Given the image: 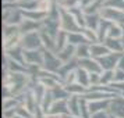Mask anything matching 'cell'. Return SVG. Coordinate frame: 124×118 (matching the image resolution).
<instances>
[{"label": "cell", "mask_w": 124, "mask_h": 118, "mask_svg": "<svg viewBox=\"0 0 124 118\" xmlns=\"http://www.w3.org/2000/svg\"><path fill=\"white\" fill-rule=\"evenodd\" d=\"M75 51H77V47H75V46L67 45L62 51L57 53V56H59V58H60L63 62H68V61H71L73 58H75Z\"/></svg>", "instance_id": "cell-18"}, {"label": "cell", "mask_w": 124, "mask_h": 118, "mask_svg": "<svg viewBox=\"0 0 124 118\" xmlns=\"http://www.w3.org/2000/svg\"><path fill=\"white\" fill-rule=\"evenodd\" d=\"M103 43H105V46L112 53H120V54H123V51H124L123 39H110V38H106V40Z\"/></svg>", "instance_id": "cell-15"}, {"label": "cell", "mask_w": 124, "mask_h": 118, "mask_svg": "<svg viewBox=\"0 0 124 118\" xmlns=\"http://www.w3.org/2000/svg\"><path fill=\"white\" fill-rule=\"evenodd\" d=\"M117 68H120V69H123L124 71V54H121V57H120V61H118Z\"/></svg>", "instance_id": "cell-39"}, {"label": "cell", "mask_w": 124, "mask_h": 118, "mask_svg": "<svg viewBox=\"0 0 124 118\" xmlns=\"http://www.w3.org/2000/svg\"><path fill=\"white\" fill-rule=\"evenodd\" d=\"M40 28H42V22L24 20L21 25H20V32H21V35H27V34H31V32H38V31H40Z\"/></svg>", "instance_id": "cell-12"}, {"label": "cell", "mask_w": 124, "mask_h": 118, "mask_svg": "<svg viewBox=\"0 0 124 118\" xmlns=\"http://www.w3.org/2000/svg\"><path fill=\"white\" fill-rule=\"evenodd\" d=\"M112 51L107 49L105 43H95V45H91V57L95 58V60H99L102 57L110 54Z\"/></svg>", "instance_id": "cell-13"}, {"label": "cell", "mask_w": 124, "mask_h": 118, "mask_svg": "<svg viewBox=\"0 0 124 118\" xmlns=\"http://www.w3.org/2000/svg\"><path fill=\"white\" fill-rule=\"evenodd\" d=\"M52 92V95H53V99L54 101L56 100H68L71 95L68 93L66 88H64V85H57L56 88H53V89H49Z\"/></svg>", "instance_id": "cell-20"}, {"label": "cell", "mask_w": 124, "mask_h": 118, "mask_svg": "<svg viewBox=\"0 0 124 118\" xmlns=\"http://www.w3.org/2000/svg\"><path fill=\"white\" fill-rule=\"evenodd\" d=\"M60 28H62V31H66L67 34H71V32H81V28H79L77 20L74 18V15H71L70 11H67V10L63 8V7H62V17H60Z\"/></svg>", "instance_id": "cell-3"}, {"label": "cell", "mask_w": 124, "mask_h": 118, "mask_svg": "<svg viewBox=\"0 0 124 118\" xmlns=\"http://www.w3.org/2000/svg\"><path fill=\"white\" fill-rule=\"evenodd\" d=\"M99 15L102 20H106L112 24L121 25V27L124 25V11H121V10H116L112 7H102Z\"/></svg>", "instance_id": "cell-4"}, {"label": "cell", "mask_w": 124, "mask_h": 118, "mask_svg": "<svg viewBox=\"0 0 124 118\" xmlns=\"http://www.w3.org/2000/svg\"><path fill=\"white\" fill-rule=\"evenodd\" d=\"M113 82H114V71H103L101 85H103V86H109V85H112Z\"/></svg>", "instance_id": "cell-33"}, {"label": "cell", "mask_w": 124, "mask_h": 118, "mask_svg": "<svg viewBox=\"0 0 124 118\" xmlns=\"http://www.w3.org/2000/svg\"><path fill=\"white\" fill-rule=\"evenodd\" d=\"M91 118H112V117H110V112L109 111H99V112L92 114Z\"/></svg>", "instance_id": "cell-38"}, {"label": "cell", "mask_w": 124, "mask_h": 118, "mask_svg": "<svg viewBox=\"0 0 124 118\" xmlns=\"http://www.w3.org/2000/svg\"><path fill=\"white\" fill-rule=\"evenodd\" d=\"M81 100H79V117L81 118H91L92 117V114L89 111V103L88 100H85L82 97H79Z\"/></svg>", "instance_id": "cell-32"}, {"label": "cell", "mask_w": 124, "mask_h": 118, "mask_svg": "<svg viewBox=\"0 0 124 118\" xmlns=\"http://www.w3.org/2000/svg\"><path fill=\"white\" fill-rule=\"evenodd\" d=\"M77 83L82 85L84 88L89 89V72H86L82 68H77Z\"/></svg>", "instance_id": "cell-26"}, {"label": "cell", "mask_w": 124, "mask_h": 118, "mask_svg": "<svg viewBox=\"0 0 124 118\" xmlns=\"http://www.w3.org/2000/svg\"><path fill=\"white\" fill-rule=\"evenodd\" d=\"M107 38H110V39H123V27L113 24L110 29H109Z\"/></svg>", "instance_id": "cell-31"}, {"label": "cell", "mask_w": 124, "mask_h": 118, "mask_svg": "<svg viewBox=\"0 0 124 118\" xmlns=\"http://www.w3.org/2000/svg\"><path fill=\"white\" fill-rule=\"evenodd\" d=\"M103 7H112V8L124 11V0H105Z\"/></svg>", "instance_id": "cell-34"}, {"label": "cell", "mask_w": 124, "mask_h": 118, "mask_svg": "<svg viewBox=\"0 0 124 118\" xmlns=\"http://www.w3.org/2000/svg\"><path fill=\"white\" fill-rule=\"evenodd\" d=\"M45 50H24V60L25 65H43V58H45Z\"/></svg>", "instance_id": "cell-6"}, {"label": "cell", "mask_w": 124, "mask_h": 118, "mask_svg": "<svg viewBox=\"0 0 124 118\" xmlns=\"http://www.w3.org/2000/svg\"><path fill=\"white\" fill-rule=\"evenodd\" d=\"M113 24L106 21V20H102L101 21V25H99V29H98V38H99V43H103L107 38V34H109V29L112 27Z\"/></svg>", "instance_id": "cell-23"}, {"label": "cell", "mask_w": 124, "mask_h": 118, "mask_svg": "<svg viewBox=\"0 0 124 118\" xmlns=\"http://www.w3.org/2000/svg\"><path fill=\"white\" fill-rule=\"evenodd\" d=\"M16 115H20V117L24 118H35V115L31 111H28L24 106H18L17 110H16Z\"/></svg>", "instance_id": "cell-35"}, {"label": "cell", "mask_w": 124, "mask_h": 118, "mask_svg": "<svg viewBox=\"0 0 124 118\" xmlns=\"http://www.w3.org/2000/svg\"><path fill=\"white\" fill-rule=\"evenodd\" d=\"M120 57H121L120 53H110V54L99 58L98 61H99V64H101V67L103 71H114L118 65Z\"/></svg>", "instance_id": "cell-7"}, {"label": "cell", "mask_w": 124, "mask_h": 118, "mask_svg": "<svg viewBox=\"0 0 124 118\" xmlns=\"http://www.w3.org/2000/svg\"><path fill=\"white\" fill-rule=\"evenodd\" d=\"M56 51L54 53H59V51H62L66 46L68 45V34L66 32V31H62L60 29V32L57 34V36H56Z\"/></svg>", "instance_id": "cell-21"}, {"label": "cell", "mask_w": 124, "mask_h": 118, "mask_svg": "<svg viewBox=\"0 0 124 118\" xmlns=\"http://www.w3.org/2000/svg\"><path fill=\"white\" fill-rule=\"evenodd\" d=\"M110 101H112V99L88 101V103H89V111H91V114H95V112H99V111H109Z\"/></svg>", "instance_id": "cell-14"}, {"label": "cell", "mask_w": 124, "mask_h": 118, "mask_svg": "<svg viewBox=\"0 0 124 118\" xmlns=\"http://www.w3.org/2000/svg\"><path fill=\"white\" fill-rule=\"evenodd\" d=\"M102 18L99 14H85V28L98 32Z\"/></svg>", "instance_id": "cell-17"}, {"label": "cell", "mask_w": 124, "mask_h": 118, "mask_svg": "<svg viewBox=\"0 0 124 118\" xmlns=\"http://www.w3.org/2000/svg\"><path fill=\"white\" fill-rule=\"evenodd\" d=\"M47 114H52V115H57V117H64L70 114L68 111V104H67V100H56L53 104H52L50 110Z\"/></svg>", "instance_id": "cell-11"}, {"label": "cell", "mask_w": 124, "mask_h": 118, "mask_svg": "<svg viewBox=\"0 0 124 118\" xmlns=\"http://www.w3.org/2000/svg\"><path fill=\"white\" fill-rule=\"evenodd\" d=\"M47 90L49 89H47L46 86H43L40 82H36V83L32 86V93H34L35 99H36V101H38V104H40V101L43 100V97L46 96Z\"/></svg>", "instance_id": "cell-24"}, {"label": "cell", "mask_w": 124, "mask_h": 118, "mask_svg": "<svg viewBox=\"0 0 124 118\" xmlns=\"http://www.w3.org/2000/svg\"><path fill=\"white\" fill-rule=\"evenodd\" d=\"M20 46L24 50H42V39H40V34L38 32H31V34L23 35L21 38V43Z\"/></svg>", "instance_id": "cell-1"}, {"label": "cell", "mask_w": 124, "mask_h": 118, "mask_svg": "<svg viewBox=\"0 0 124 118\" xmlns=\"http://www.w3.org/2000/svg\"><path fill=\"white\" fill-rule=\"evenodd\" d=\"M102 81V74H89V88L99 86Z\"/></svg>", "instance_id": "cell-36"}, {"label": "cell", "mask_w": 124, "mask_h": 118, "mask_svg": "<svg viewBox=\"0 0 124 118\" xmlns=\"http://www.w3.org/2000/svg\"><path fill=\"white\" fill-rule=\"evenodd\" d=\"M6 57L11 58L14 61L20 62V64H24L25 65V60H24V49L21 46H16L10 50H6Z\"/></svg>", "instance_id": "cell-16"}, {"label": "cell", "mask_w": 124, "mask_h": 118, "mask_svg": "<svg viewBox=\"0 0 124 118\" xmlns=\"http://www.w3.org/2000/svg\"><path fill=\"white\" fill-rule=\"evenodd\" d=\"M3 20H4V25H21L24 20L23 10L21 8H4V14H3Z\"/></svg>", "instance_id": "cell-5"}, {"label": "cell", "mask_w": 124, "mask_h": 118, "mask_svg": "<svg viewBox=\"0 0 124 118\" xmlns=\"http://www.w3.org/2000/svg\"><path fill=\"white\" fill-rule=\"evenodd\" d=\"M43 56H45V58H43V65H42V68L46 69V71H49V72L59 74V71L62 69L63 64H64L59 58V56H57L54 51H47V50H45V54Z\"/></svg>", "instance_id": "cell-2"}, {"label": "cell", "mask_w": 124, "mask_h": 118, "mask_svg": "<svg viewBox=\"0 0 124 118\" xmlns=\"http://www.w3.org/2000/svg\"><path fill=\"white\" fill-rule=\"evenodd\" d=\"M60 21H54V20H50V18H46L45 21L42 22V28L40 31H45L47 35H50L52 38L56 39L57 34L60 32Z\"/></svg>", "instance_id": "cell-10"}, {"label": "cell", "mask_w": 124, "mask_h": 118, "mask_svg": "<svg viewBox=\"0 0 124 118\" xmlns=\"http://www.w3.org/2000/svg\"><path fill=\"white\" fill-rule=\"evenodd\" d=\"M109 112H110V115H112V117L124 118V97H123V96L113 97L112 101H110Z\"/></svg>", "instance_id": "cell-9"}, {"label": "cell", "mask_w": 124, "mask_h": 118, "mask_svg": "<svg viewBox=\"0 0 124 118\" xmlns=\"http://www.w3.org/2000/svg\"><path fill=\"white\" fill-rule=\"evenodd\" d=\"M79 96H71L70 99L67 100L68 104V111L71 115H77L79 117Z\"/></svg>", "instance_id": "cell-25"}, {"label": "cell", "mask_w": 124, "mask_h": 118, "mask_svg": "<svg viewBox=\"0 0 124 118\" xmlns=\"http://www.w3.org/2000/svg\"><path fill=\"white\" fill-rule=\"evenodd\" d=\"M63 118H81V117H77V115H71V114H67V115H64Z\"/></svg>", "instance_id": "cell-40"}, {"label": "cell", "mask_w": 124, "mask_h": 118, "mask_svg": "<svg viewBox=\"0 0 124 118\" xmlns=\"http://www.w3.org/2000/svg\"><path fill=\"white\" fill-rule=\"evenodd\" d=\"M75 57L78 60H82V58H89L91 57V45L89 43H85V45H81L77 47V51H75Z\"/></svg>", "instance_id": "cell-28"}, {"label": "cell", "mask_w": 124, "mask_h": 118, "mask_svg": "<svg viewBox=\"0 0 124 118\" xmlns=\"http://www.w3.org/2000/svg\"><path fill=\"white\" fill-rule=\"evenodd\" d=\"M114 82H124V71L120 68L114 69Z\"/></svg>", "instance_id": "cell-37"}, {"label": "cell", "mask_w": 124, "mask_h": 118, "mask_svg": "<svg viewBox=\"0 0 124 118\" xmlns=\"http://www.w3.org/2000/svg\"><path fill=\"white\" fill-rule=\"evenodd\" d=\"M16 35H21L18 25H4V28H3V38L4 39L13 38Z\"/></svg>", "instance_id": "cell-29"}, {"label": "cell", "mask_w": 124, "mask_h": 118, "mask_svg": "<svg viewBox=\"0 0 124 118\" xmlns=\"http://www.w3.org/2000/svg\"><path fill=\"white\" fill-rule=\"evenodd\" d=\"M123 40H124V25H123Z\"/></svg>", "instance_id": "cell-41"}, {"label": "cell", "mask_w": 124, "mask_h": 118, "mask_svg": "<svg viewBox=\"0 0 124 118\" xmlns=\"http://www.w3.org/2000/svg\"><path fill=\"white\" fill-rule=\"evenodd\" d=\"M78 67L85 69L86 72H89V74H103V69H102L99 61L95 60V58H92V57L78 60Z\"/></svg>", "instance_id": "cell-8"}, {"label": "cell", "mask_w": 124, "mask_h": 118, "mask_svg": "<svg viewBox=\"0 0 124 118\" xmlns=\"http://www.w3.org/2000/svg\"><path fill=\"white\" fill-rule=\"evenodd\" d=\"M85 43H88V40L85 39L82 32H71V34H68V45H73L75 47H78V46L85 45Z\"/></svg>", "instance_id": "cell-22"}, {"label": "cell", "mask_w": 124, "mask_h": 118, "mask_svg": "<svg viewBox=\"0 0 124 118\" xmlns=\"http://www.w3.org/2000/svg\"><path fill=\"white\" fill-rule=\"evenodd\" d=\"M54 103V99H53V95H52V92L50 90H47V93H46V96L43 97V100L40 101V110L43 111V114H47L49 112V110H50V107L52 104Z\"/></svg>", "instance_id": "cell-27"}, {"label": "cell", "mask_w": 124, "mask_h": 118, "mask_svg": "<svg viewBox=\"0 0 124 118\" xmlns=\"http://www.w3.org/2000/svg\"><path fill=\"white\" fill-rule=\"evenodd\" d=\"M110 117H112V115H110ZM112 118H116V117H112Z\"/></svg>", "instance_id": "cell-42"}, {"label": "cell", "mask_w": 124, "mask_h": 118, "mask_svg": "<svg viewBox=\"0 0 124 118\" xmlns=\"http://www.w3.org/2000/svg\"><path fill=\"white\" fill-rule=\"evenodd\" d=\"M39 34H40L43 49L47 51H56V40H54V38H52L50 35H47L45 31H39Z\"/></svg>", "instance_id": "cell-19"}, {"label": "cell", "mask_w": 124, "mask_h": 118, "mask_svg": "<svg viewBox=\"0 0 124 118\" xmlns=\"http://www.w3.org/2000/svg\"><path fill=\"white\" fill-rule=\"evenodd\" d=\"M82 35L85 36V39L88 40L89 45H95V43H99V38H98V34L92 29H88V28H82L81 29Z\"/></svg>", "instance_id": "cell-30"}]
</instances>
